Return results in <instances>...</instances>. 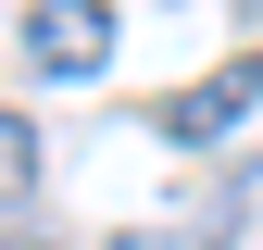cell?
I'll return each mask as SVG.
<instances>
[{
  "label": "cell",
  "mask_w": 263,
  "mask_h": 250,
  "mask_svg": "<svg viewBox=\"0 0 263 250\" xmlns=\"http://www.w3.org/2000/svg\"><path fill=\"white\" fill-rule=\"evenodd\" d=\"M25 187H38V125L0 113V200H25Z\"/></svg>",
  "instance_id": "cell-3"
},
{
  "label": "cell",
  "mask_w": 263,
  "mask_h": 250,
  "mask_svg": "<svg viewBox=\"0 0 263 250\" xmlns=\"http://www.w3.org/2000/svg\"><path fill=\"white\" fill-rule=\"evenodd\" d=\"M25 50H38V75H101L113 62V0H38Z\"/></svg>",
  "instance_id": "cell-1"
},
{
  "label": "cell",
  "mask_w": 263,
  "mask_h": 250,
  "mask_svg": "<svg viewBox=\"0 0 263 250\" xmlns=\"http://www.w3.org/2000/svg\"><path fill=\"white\" fill-rule=\"evenodd\" d=\"M263 100V50H238V62H213L201 88H176V100H163V138L176 150H201V138H226V125H238Z\"/></svg>",
  "instance_id": "cell-2"
}]
</instances>
